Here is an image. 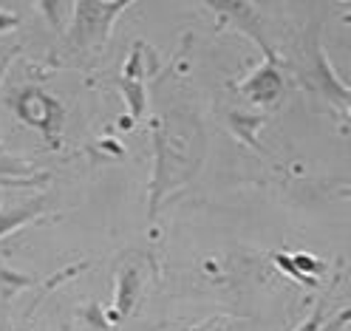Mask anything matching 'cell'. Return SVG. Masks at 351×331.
I'll return each instance as SVG.
<instances>
[{"instance_id":"11","label":"cell","mask_w":351,"mask_h":331,"mask_svg":"<svg viewBox=\"0 0 351 331\" xmlns=\"http://www.w3.org/2000/svg\"><path fill=\"white\" fill-rule=\"evenodd\" d=\"M119 91H122V97H125V102H128V108H130V117H142L145 114V85L142 82H136V79H119Z\"/></svg>"},{"instance_id":"9","label":"cell","mask_w":351,"mask_h":331,"mask_svg":"<svg viewBox=\"0 0 351 331\" xmlns=\"http://www.w3.org/2000/svg\"><path fill=\"white\" fill-rule=\"evenodd\" d=\"M261 122H263V117H255V114H241V110H232V114H230L232 134H235L241 142H247V145H252V147H258V150H261V145H258V139H255L252 134L261 127Z\"/></svg>"},{"instance_id":"3","label":"cell","mask_w":351,"mask_h":331,"mask_svg":"<svg viewBox=\"0 0 351 331\" xmlns=\"http://www.w3.org/2000/svg\"><path fill=\"white\" fill-rule=\"evenodd\" d=\"M130 3H91L80 0L74 3V20H71V42L74 49H102L108 34H111L114 20L128 9Z\"/></svg>"},{"instance_id":"12","label":"cell","mask_w":351,"mask_h":331,"mask_svg":"<svg viewBox=\"0 0 351 331\" xmlns=\"http://www.w3.org/2000/svg\"><path fill=\"white\" fill-rule=\"evenodd\" d=\"M272 260H275L278 267H280L283 272H287L289 278H295V280H300V283H306V286H317V280H315V278H306V275H300V272L295 269V263H292V258H289V255L275 252V255H272Z\"/></svg>"},{"instance_id":"7","label":"cell","mask_w":351,"mask_h":331,"mask_svg":"<svg viewBox=\"0 0 351 331\" xmlns=\"http://www.w3.org/2000/svg\"><path fill=\"white\" fill-rule=\"evenodd\" d=\"M49 173H34V167L29 162H23L20 156L12 153H0V187L6 190H29L37 184H46Z\"/></svg>"},{"instance_id":"10","label":"cell","mask_w":351,"mask_h":331,"mask_svg":"<svg viewBox=\"0 0 351 331\" xmlns=\"http://www.w3.org/2000/svg\"><path fill=\"white\" fill-rule=\"evenodd\" d=\"M34 280L23 272L17 269H9V267H0V297L3 300H12L20 289H26V286H32Z\"/></svg>"},{"instance_id":"4","label":"cell","mask_w":351,"mask_h":331,"mask_svg":"<svg viewBox=\"0 0 351 331\" xmlns=\"http://www.w3.org/2000/svg\"><path fill=\"white\" fill-rule=\"evenodd\" d=\"M215 14H221V23H232L238 32H244L247 37H252L258 46H261V51L267 54V60H278L275 57V51H272V46L267 42V34H263V29H261V20H258V12H255V6H250V3H224V0H218V3H207Z\"/></svg>"},{"instance_id":"2","label":"cell","mask_w":351,"mask_h":331,"mask_svg":"<svg viewBox=\"0 0 351 331\" xmlns=\"http://www.w3.org/2000/svg\"><path fill=\"white\" fill-rule=\"evenodd\" d=\"M6 102L23 125L34 127L46 142L60 145V134L65 125V108L54 94L43 91L37 85H23V88H17V91H12L6 97Z\"/></svg>"},{"instance_id":"1","label":"cell","mask_w":351,"mask_h":331,"mask_svg":"<svg viewBox=\"0 0 351 331\" xmlns=\"http://www.w3.org/2000/svg\"><path fill=\"white\" fill-rule=\"evenodd\" d=\"M298 79L309 88L312 94H317L320 99H326L335 108H346L351 88H346L337 74L332 71V62H328L326 46H323V29L320 20H312L309 29L303 34L300 42V60H298Z\"/></svg>"},{"instance_id":"14","label":"cell","mask_w":351,"mask_h":331,"mask_svg":"<svg viewBox=\"0 0 351 331\" xmlns=\"http://www.w3.org/2000/svg\"><path fill=\"white\" fill-rule=\"evenodd\" d=\"M323 317H326V300H320V303L315 306V312L306 317L295 331H320V328H323Z\"/></svg>"},{"instance_id":"6","label":"cell","mask_w":351,"mask_h":331,"mask_svg":"<svg viewBox=\"0 0 351 331\" xmlns=\"http://www.w3.org/2000/svg\"><path fill=\"white\" fill-rule=\"evenodd\" d=\"M49 210V195H32L26 201H12L0 207V238L12 235L23 224H32Z\"/></svg>"},{"instance_id":"16","label":"cell","mask_w":351,"mask_h":331,"mask_svg":"<svg viewBox=\"0 0 351 331\" xmlns=\"http://www.w3.org/2000/svg\"><path fill=\"white\" fill-rule=\"evenodd\" d=\"M348 323H351V306H348V308H343V312L332 320V326H328L326 331H340V328H343V326H348Z\"/></svg>"},{"instance_id":"15","label":"cell","mask_w":351,"mask_h":331,"mask_svg":"<svg viewBox=\"0 0 351 331\" xmlns=\"http://www.w3.org/2000/svg\"><path fill=\"white\" fill-rule=\"evenodd\" d=\"M20 26V17L17 14H12V12H0V34L3 32H12V29H17Z\"/></svg>"},{"instance_id":"17","label":"cell","mask_w":351,"mask_h":331,"mask_svg":"<svg viewBox=\"0 0 351 331\" xmlns=\"http://www.w3.org/2000/svg\"><path fill=\"white\" fill-rule=\"evenodd\" d=\"M337 195H340V198H351V187H343V190H337Z\"/></svg>"},{"instance_id":"18","label":"cell","mask_w":351,"mask_h":331,"mask_svg":"<svg viewBox=\"0 0 351 331\" xmlns=\"http://www.w3.org/2000/svg\"><path fill=\"white\" fill-rule=\"evenodd\" d=\"M343 20H346V23H351V12H348V14H346V17H343Z\"/></svg>"},{"instance_id":"8","label":"cell","mask_w":351,"mask_h":331,"mask_svg":"<svg viewBox=\"0 0 351 331\" xmlns=\"http://www.w3.org/2000/svg\"><path fill=\"white\" fill-rule=\"evenodd\" d=\"M142 292V275L136 267H122L117 275V315L128 317Z\"/></svg>"},{"instance_id":"5","label":"cell","mask_w":351,"mask_h":331,"mask_svg":"<svg viewBox=\"0 0 351 331\" xmlns=\"http://www.w3.org/2000/svg\"><path fill=\"white\" fill-rule=\"evenodd\" d=\"M241 94L261 108L275 105L278 97L283 94V77L278 71V60H267L261 69H255V74H250L241 82Z\"/></svg>"},{"instance_id":"13","label":"cell","mask_w":351,"mask_h":331,"mask_svg":"<svg viewBox=\"0 0 351 331\" xmlns=\"http://www.w3.org/2000/svg\"><path fill=\"white\" fill-rule=\"evenodd\" d=\"M292 263H295V269H298L300 275H306V278H317V275L323 272V263H317V260L309 258V255H292Z\"/></svg>"},{"instance_id":"19","label":"cell","mask_w":351,"mask_h":331,"mask_svg":"<svg viewBox=\"0 0 351 331\" xmlns=\"http://www.w3.org/2000/svg\"><path fill=\"white\" fill-rule=\"evenodd\" d=\"M346 108H348V110H351V97H348V102H346Z\"/></svg>"}]
</instances>
